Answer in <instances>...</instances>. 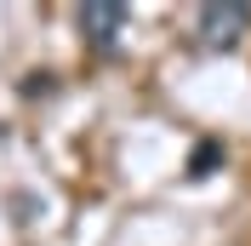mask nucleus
Segmentation results:
<instances>
[{"label": "nucleus", "mask_w": 251, "mask_h": 246, "mask_svg": "<svg viewBox=\"0 0 251 246\" xmlns=\"http://www.w3.org/2000/svg\"><path fill=\"white\" fill-rule=\"evenodd\" d=\"M75 23H80V40H86L92 52H114V46H120V34H126V23H131V12H126V6H109V0H97V6H80Z\"/></svg>", "instance_id": "1"}, {"label": "nucleus", "mask_w": 251, "mask_h": 246, "mask_svg": "<svg viewBox=\"0 0 251 246\" xmlns=\"http://www.w3.org/2000/svg\"><path fill=\"white\" fill-rule=\"evenodd\" d=\"M200 40L205 46H234L240 34L251 29V6H240V0H228V6H200Z\"/></svg>", "instance_id": "2"}, {"label": "nucleus", "mask_w": 251, "mask_h": 246, "mask_svg": "<svg viewBox=\"0 0 251 246\" xmlns=\"http://www.w3.org/2000/svg\"><path fill=\"white\" fill-rule=\"evenodd\" d=\"M217 166H223V143H217V138L194 143V154H188V178H211Z\"/></svg>", "instance_id": "3"}, {"label": "nucleus", "mask_w": 251, "mask_h": 246, "mask_svg": "<svg viewBox=\"0 0 251 246\" xmlns=\"http://www.w3.org/2000/svg\"><path fill=\"white\" fill-rule=\"evenodd\" d=\"M17 92H23V97H51V92H57V80H51V75H23Z\"/></svg>", "instance_id": "4"}]
</instances>
